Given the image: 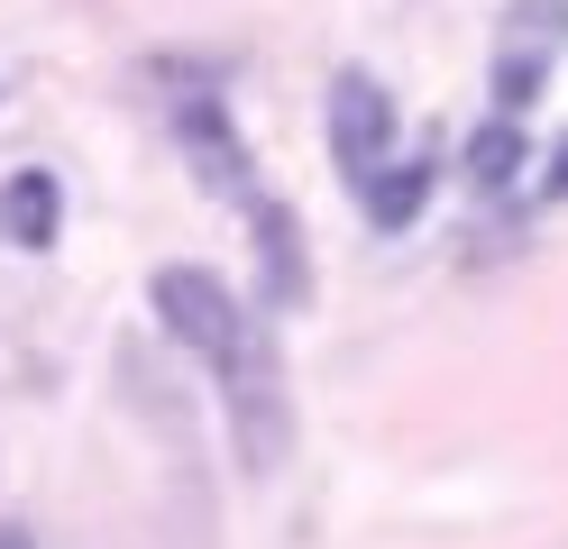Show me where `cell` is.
Instances as JSON below:
<instances>
[{
    "mask_svg": "<svg viewBox=\"0 0 568 549\" xmlns=\"http://www.w3.org/2000/svg\"><path fill=\"white\" fill-rule=\"evenodd\" d=\"M221 385H230V439H239V467L247 476H275L284 449H294V413H284V366H275V339L257 321H247V339L239 357L221 366Z\"/></svg>",
    "mask_w": 568,
    "mask_h": 549,
    "instance_id": "6da1fadb",
    "label": "cell"
},
{
    "mask_svg": "<svg viewBox=\"0 0 568 549\" xmlns=\"http://www.w3.org/2000/svg\"><path fill=\"white\" fill-rule=\"evenodd\" d=\"M148 303H156V321H165V339L174 348H193L211 376L239 357V339H247V303L211 275V266H156L148 275Z\"/></svg>",
    "mask_w": 568,
    "mask_h": 549,
    "instance_id": "7a4b0ae2",
    "label": "cell"
},
{
    "mask_svg": "<svg viewBox=\"0 0 568 549\" xmlns=\"http://www.w3.org/2000/svg\"><path fill=\"white\" fill-rule=\"evenodd\" d=\"M322 129H331V165L348 174V193L395 156V101H385V83L367 64H339L331 92H322Z\"/></svg>",
    "mask_w": 568,
    "mask_h": 549,
    "instance_id": "3957f363",
    "label": "cell"
},
{
    "mask_svg": "<svg viewBox=\"0 0 568 549\" xmlns=\"http://www.w3.org/2000/svg\"><path fill=\"white\" fill-rule=\"evenodd\" d=\"M568 47V0H514L505 10V37H495V110L523 120L531 92L550 83V64Z\"/></svg>",
    "mask_w": 568,
    "mask_h": 549,
    "instance_id": "277c9868",
    "label": "cell"
},
{
    "mask_svg": "<svg viewBox=\"0 0 568 549\" xmlns=\"http://www.w3.org/2000/svg\"><path fill=\"white\" fill-rule=\"evenodd\" d=\"M174 146H184V165L202 174V193H221V202H257V183H247V146H239L230 110L211 101V92H184V101H174Z\"/></svg>",
    "mask_w": 568,
    "mask_h": 549,
    "instance_id": "5b68a950",
    "label": "cell"
},
{
    "mask_svg": "<svg viewBox=\"0 0 568 549\" xmlns=\"http://www.w3.org/2000/svg\"><path fill=\"white\" fill-rule=\"evenodd\" d=\"M0 238L28 247V256L64 238V183H55L47 165H19L10 183H0Z\"/></svg>",
    "mask_w": 568,
    "mask_h": 549,
    "instance_id": "8992f818",
    "label": "cell"
},
{
    "mask_svg": "<svg viewBox=\"0 0 568 549\" xmlns=\"http://www.w3.org/2000/svg\"><path fill=\"white\" fill-rule=\"evenodd\" d=\"M358 202H367L376 230H413L422 202H432V165H422V156H385V165L358 183Z\"/></svg>",
    "mask_w": 568,
    "mask_h": 549,
    "instance_id": "52a82bcc",
    "label": "cell"
},
{
    "mask_svg": "<svg viewBox=\"0 0 568 549\" xmlns=\"http://www.w3.org/2000/svg\"><path fill=\"white\" fill-rule=\"evenodd\" d=\"M247 220H257V238H266L275 303H303V238H294V211H284V202H247Z\"/></svg>",
    "mask_w": 568,
    "mask_h": 549,
    "instance_id": "ba28073f",
    "label": "cell"
},
{
    "mask_svg": "<svg viewBox=\"0 0 568 549\" xmlns=\"http://www.w3.org/2000/svg\"><path fill=\"white\" fill-rule=\"evenodd\" d=\"M514 174H523V120H505V110H495V120L468 138V183H477V193H505Z\"/></svg>",
    "mask_w": 568,
    "mask_h": 549,
    "instance_id": "9c48e42d",
    "label": "cell"
},
{
    "mask_svg": "<svg viewBox=\"0 0 568 549\" xmlns=\"http://www.w3.org/2000/svg\"><path fill=\"white\" fill-rule=\"evenodd\" d=\"M0 549H38V531H28V522H0Z\"/></svg>",
    "mask_w": 568,
    "mask_h": 549,
    "instance_id": "30bf717a",
    "label": "cell"
},
{
    "mask_svg": "<svg viewBox=\"0 0 568 549\" xmlns=\"http://www.w3.org/2000/svg\"><path fill=\"white\" fill-rule=\"evenodd\" d=\"M550 193H568V138H559V156H550Z\"/></svg>",
    "mask_w": 568,
    "mask_h": 549,
    "instance_id": "8fae6325",
    "label": "cell"
}]
</instances>
